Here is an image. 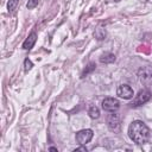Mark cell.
Instances as JSON below:
<instances>
[{
    "label": "cell",
    "instance_id": "obj_15",
    "mask_svg": "<svg viewBox=\"0 0 152 152\" xmlns=\"http://www.w3.org/2000/svg\"><path fill=\"white\" fill-rule=\"evenodd\" d=\"M76 151H83V152H87V148L86 147H77L76 150H75V152Z\"/></svg>",
    "mask_w": 152,
    "mask_h": 152
},
{
    "label": "cell",
    "instance_id": "obj_11",
    "mask_svg": "<svg viewBox=\"0 0 152 152\" xmlns=\"http://www.w3.org/2000/svg\"><path fill=\"white\" fill-rule=\"evenodd\" d=\"M18 1L19 0H10L8 1V5H7V8H8V11H14L15 10V7H17V5H18Z\"/></svg>",
    "mask_w": 152,
    "mask_h": 152
},
{
    "label": "cell",
    "instance_id": "obj_10",
    "mask_svg": "<svg viewBox=\"0 0 152 152\" xmlns=\"http://www.w3.org/2000/svg\"><path fill=\"white\" fill-rule=\"evenodd\" d=\"M88 114H89V116L91 119H97L100 116V110H99V108L96 106H91L89 108V110H88Z\"/></svg>",
    "mask_w": 152,
    "mask_h": 152
},
{
    "label": "cell",
    "instance_id": "obj_5",
    "mask_svg": "<svg viewBox=\"0 0 152 152\" xmlns=\"http://www.w3.org/2000/svg\"><path fill=\"white\" fill-rule=\"evenodd\" d=\"M107 125H108V128L110 131L119 132V129H120V116H119V114H116V113L109 114L108 118H107Z\"/></svg>",
    "mask_w": 152,
    "mask_h": 152
},
{
    "label": "cell",
    "instance_id": "obj_13",
    "mask_svg": "<svg viewBox=\"0 0 152 152\" xmlns=\"http://www.w3.org/2000/svg\"><path fill=\"white\" fill-rule=\"evenodd\" d=\"M94 69H95V64H94V63H89L88 68H87V69H86V70L82 72V77H84V76H86V75H87L89 71H91V70H94Z\"/></svg>",
    "mask_w": 152,
    "mask_h": 152
},
{
    "label": "cell",
    "instance_id": "obj_6",
    "mask_svg": "<svg viewBox=\"0 0 152 152\" xmlns=\"http://www.w3.org/2000/svg\"><path fill=\"white\" fill-rule=\"evenodd\" d=\"M119 106H120L119 101L114 97H107L102 101V108L107 112H115L119 109Z\"/></svg>",
    "mask_w": 152,
    "mask_h": 152
},
{
    "label": "cell",
    "instance_id": "obj_7",
    "mask_svg": "<svg viewBox=\"0 0 152 152\" xmlns=\"http://www.w3.org/2000/svg\"><path fill=\"white\" fill-rule=\"evenodd\" d=\"M116 94L121 97V99H131L133 97L134 93H133V89L128 86V84H121L118 87V90H116Z\"/></svg>",
    "mask_w": 152,
    "mask_h": 152
},
{
    "label": "cell",
    "instance_id": "obj_12",
    "mask_svg": "<svg viewBox=\"0 0 152 152\" xmlns=\"http://www.w3.org/2000/svg\"><path fill=\"white\" fill-rule=\"evenodd\" d=\"M24 65H25V71H28V70H31V69H32V66H33L32 62H31L28 58H26V59H25V62H24Z\"/></svg>",
    "mask_w": 152,
    "mask_h": 152
},
{
    "label": "cell",
    "instance_id": "obj_9",
    "mask_svg": "<svg viewBox=\"0 0 152 152\" xmlns=\"http://www.w3.org/2000/svg\"><path fill=\"white\" fill-rule=\"evenodd\" d=\"M115 61V56L113 55V53H110V52H106V53H103V55H101V57H100V62L101 63H113Z\"/></svg>",
    "mask_w": 152,
    "mask_h": 152
},
{
    "label": "cell",
    "instance_id": "obj_3",
    "mask_svg": "<svg viewBox=\"0 0 152 152\" xmlns=\"http://www.w3.org/2000/svg\"><path fill=\"white\" fill-rule=\"evenodd\" d=\"M93 135H94V133L91 129H82V131L76 133L75 139L80 145H86L87 142H89L91 140Z\"/></svg>",
    "mask_w": 152,
    "mask_h": 152
},
{
    "label": "cell",
    "instance_id": "obj_14",
    "mask_svg": "<svg viewBox=\"0 0 152 152\" xmlns=\"http://www.w3.org/2000/svg\"><path fill=\"white\" fill-rule=\"evenodd\" d=\"M38 5V0H28V2H27V8L28 10H32V8H34L36 6Z\"/></svg>",
    "mask_w": 152,
    "mask_h": 152
},
{
    "label": "cell",
    "instance_id": "obj_8",
    "mask_svg": "<svg viewBox=\"0 0 152 152\" xmlns=\"http://www.w3.org/2000/svg\"><path fill=\"white\" fill-rule=\"evenodd\" d=\"M36 40H37V34H36L34 32H32V33L25 39V42L23 43V49H24V50H31V49L33 48Z\"/></svg>",
    "mask_w": 152,
    "mask_h": 152
},
{
    "label": "cell",
    "instance_id": "obj_4",
    "mask_svg": "<svg viewBox=\"0 0 152 152\" xmlns=\"http://www.w3.org/2000/svg\"><path fill=\"white\" fill-rule=\"evenodd\" d=\"M139 78L140 82L146 84L147 87L152 86V68H144L139 70Z\"/></svg>",
    "mask_w": 152,
    "mask_h": 152
},
{
    "label": "cell",
    "instance_id": "obj_16",
    "mask_svg": "<svg viewBox=\"0 0 152 152\" xmlns=\"http://www.w3.org/2000/svg\"><path fill=\"white\" fill-rule=\"evenodd\" d=\"M50 150L51 151H57V148H55V147H50Z\"/></svg>",
    "mask_w": 152,
    "mask_h": 152
},
{
    "label": "cell",
    "instance_id": "obj_2",
    "mask_svg": "<svg viewBox=\"0 0 152 152\" xmlns=\"http://www.w3.org/2000/svg\"><path fill=\"white\" fill-rule=\"evenodd\" d=\"M150 99H151V93H150V90H147V89H142V90H140V91L135 95V97L133 99L131 106H133V107L141 106V104L146 103Z\"/></svg>",
    "mask_w": 152,
    "mask_h": 152
},
{
    "label": "cell",
    "instance_id": "obj_1",
    "mask_svg": "<svg viewBox=\"0 0 152 152\" xmlns=\"http://www.w3.org/2000/svg\"><path fill=\"white\" fill-rule=\"evenodd\" d=\"M128 135L134 142L142 145L146 144L150 139V129L142 121L135 120L128 127Z\"/></svg>",
    "mask_w": 152,
    "mask_h": 152
}]
</instances>
